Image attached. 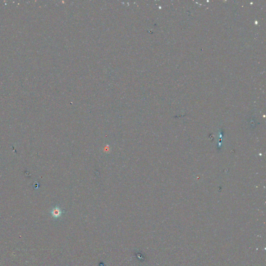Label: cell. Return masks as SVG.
Segmentation results:
<instances>
[{
    "label": "cell",
    "mask_w": 266,
    "mask_h": 266,
    "mask_svg": "<svg viewBox=\"0 0 266 266\" xmlns=\"http://www.w3.org/2000/svg\"><path fill=\"white\" fill-rule=\"evenodd\" d=\"M63 212L64 211H62L60 207L55 206L51 210V214L53 217L57 218L60 217L62 216Z\"/></svg>",
    "instance_id": "1"
}]
</instances>
